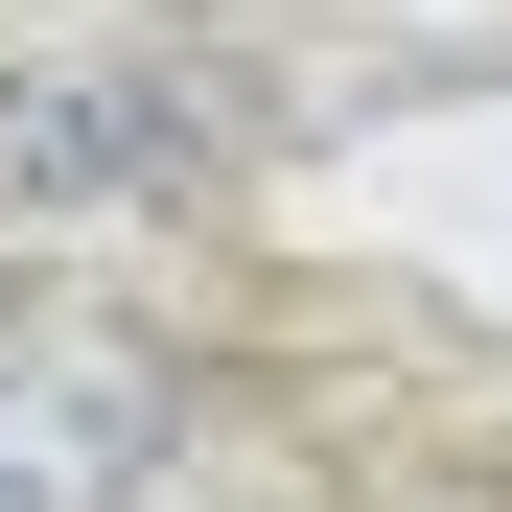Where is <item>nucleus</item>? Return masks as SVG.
<instances>
[{
	"label": "nucleus",
	"instance_id": "nucleus-1",
	"mask_svg": "<svg viewBox=\"0 0 512 512\" xmlns=\"http://www.w3.org/2000/svg\"><path fill=\"white\" fill-rule=\"evenodd\" d=\"M256 117L187 47H24L0 70V210H210Z\"/></svg>",
	"mask_w": 512,
	"mask_h": 512
},
{
	"label": "nucleus",
	"instance_id": "nucleus-2",
	"mask_svg": "<svg viewBox=\"0 0 512 512\" xmlns=\"http://www.w3.org/2000/svg\"><path fill=\"white\" fill-rule=\"evenodd\" d=\"M163 443H187V373L140 326H0V512H140Z\"/></svg>",
	"mask_w": 512,
	"mask_h": 512
}]
</instances>
